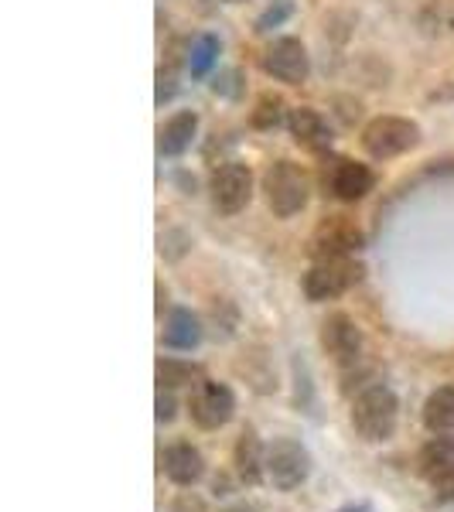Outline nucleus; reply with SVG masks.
<instances>
[{"label": "nucleus", "instance_id": "7", "mask_svg": "<svg viewBox=\"0 0 454 512\" xmlns=\"http://www.w3.org/2000/svg\"><path fill=\"white\" fill-rule=\"evenodd\" d=\"M362 250V233L349 216H328L308 239L311 260H335Z\"/></svg>", "mask_w": 454, "mask_h": 512}, {"label": "nucleus", "instance_id": "2", "mask_svg": "<svg viewBox=\"0 0 454 512\" xmlns=\"http://www.w3.org/2000/svg\"><path fill=\"white\" fill-rule=\"evenodd\" d=\"M263 192H267V205L277 219H291L308 205L311 185L294 161H274L263 175Z\"/></svg>", "mask_w": 454, "mask_h": 512}, {"label": "nucleus", "instance_id": "1", "mask_svg": "<svg viewBox=\"0 0 454 512\" xmlns=\"http://www.w3.org/2000/svg\"><path fill=\"white\" fill-rule=\"evenodd\" d=\"M396 417H400V400H396V393L383 383L366 386V390L356 396V403H352V427H356V434L369 444L390 441L396 431Z\"/></svg>", "mask_w": 454, "mask_h": 512}, {"label": "nucleus", "instance_id": "20", "mask_svg": "<svg viewBox=\"0 0 454 512\" xmlns=\"http://www.w3.org/2000/svg\"><path fill=\"white\" fill-rule=\"evenodd\" d=\"M219 59V38L216 35H198L192 52H188V72H192L195 79H202L205 72L216 65Z\"/></svg>", "mask_w": 454, "mask_h": 512}, {"label": "nucleus", "instance_id": "22", "mask_svg": "<svg viewBox=\"0 0 454 512\" xmlns=\"http://www.w3.org/2000/svg\"><path fill=\"white\" fill-rule=\"evenodd\" d=\"M287 14H291V4H287V0H280L277 7H270L267 14H260V21H257V31H260V35H263V31L277 28V24L287 18Z\"/></svg>", "mask_w": 454, "mask_h": 512}, {"label": "nucleus", "instance_id": "16", "mask_svg": "<svg viewBox=\"0 0 454 512\" xmlns=\"http://www.w3.org/2000/svg\"><path fill=\"white\" fill-rule=\"evenodd\" d=\"M198 134V113L192 110H181L175 113L168 123L161 127L158 134V151L168 154V158H178V154H185L188 147H192V140Z\"/></svg>", "mask_w": 454, "mask_h": 512}, {"label": "nucleus", "instance_id": "8", "mask_svg": "<svg viewBox=\"0 0 454 512\" xmlns=\"http://www.w3.org/2000/svg\"><path fill=\"white\" fill-rule=\"evenodd\" d=\"M253 198V171L239 161H226L212 175V205L222 216H236Z\"/></svg>", "mask_w": 454, "mask_h": 512}, {"label": "nucleus", "instance_id": "6", "mask_svg": "<svg viewBox=\"0 0 454 512\" xmlns=\"http://www.w3.org/2000/svg\"><path fill=\"white\" fill-rule=\"evenodd\" d=\"M188 414H192L195 427H202V431H219V427H226L236 414V396L226 383L202 379V383L195 386L192 400H188Z\"/></svg>", "mask_w": 454, "mask_h": 512}, {"label": "nucleus", "instance_id": "4", "mask_svg": "<svg viewBox=\"0 0 454 512\" xmlns=\"http://www.w3.org/2000/svg\"><path fill=\"white\" fill-rule=\"evenodd\" d=\"M362 280V267L352 256H335V260H315V267L304 274V294L308 301H335Z\"/></svg>", "mask_w": 454, "mask_h": 512}, {"label": "nucleus", "instance_id": "18", "mask_svg": "<svg viewBox=\"0 0 454 512\" xmlns=\"http://www.w3.org/2000/svg\"><path fill=\"white\" fill-rule=\"evenodd\" d=\"M424 427L431 434L454 431V386H441L424 400Z\"/></svg>", "mask_w": 454, "mask_h": 512}, {"label": "nucleus", "instance_id": "26", "mask_svg": "<svg viewBox=\"0 0 454 512\" xmlns=\"http://www.w3.org/2000/svg\"><path fill=\"white\" fill-rule=\"evenodd\" d=\"M171 512H205L202 499H195V495H181V499L171 506Z\"/></svg>", "mask_w": 454, "mask_h": 512}, {"label": "nucleus", "instance_id": "19", "mask_svg": "<svg viewBox=\"0 0 454 512\" xmlns=\"http://www.w3.org/2000/svg\"><path fill=\"white\" fill-rule=\"evenodd\" d=\"M202 369L195 362H181V359H161L158 362V383L161 390H178V386H198Z\"/></svg>", "mask_w": 454, "mask_h": 512}, {"label": "nucleus", "instance_id": "11", "mask_svg": "<svg viewBox=\"0 0 454 512\" xmlns=\"http://www.w3.org/2000/svg\"><path fill=\"white\" fill-rule=\"evenodd\" d=\"M376 178L373 171L366 168V164L359 161H335L332 175H328V188H332L335 198H342V202H359V198H366L369 192H373Z\"/></svg>", "mask_w": 454, "mask_h": 512}, {"label": "nucleus", "instance_id": "15", "mask_svg": "<svg viewBox=\"0 0 454 512\" xmlns=\"http://www.w3.org/2000/svg\"><path fill=\"white\" fill-rule=\"evenodd\" d=\"M448 472H454V437L437 434L417 454V475L431 485V482H437V478L448 475Z\"/></svg>", "mask_w": 454, "mask_h": 512}, {"label": "nucleus", "instance_id": "13", "mask_svg": "<svg viewBox=\"0 0 454 512\" xmlns=\"http://www.w3.org/2000/svg\"><path fill=\"white\" fill-rule=\"evenodd\" d=\"M161 465H164V475H168L175 485H181V489L195 485L198 478L205 475V458H202V451H198L195 444H188V441L171 444V448L164 451Z\"/></svg>", "mask_w": 454, "mask_h": 512}, {"label": "nucleus", "instance_id": "17", "mask_svg": "<svg viewBox=\"0 0 454 512\" xmlns=\"http://www.w3.org/2000/svg\"><path fill=\"white\" fill-rule=\"evenodd\" d=\"M198 342H202V321L185 308L171 311L168 325H164V345H168V349H178V352H192Z\"/></svg>", "mask_w": 454, "mask_h": 512}, {"label": "nucleus", "instance_id": "29", "mask_svg": "<svg viewBox=\"0 0 454 512\" xmlns=\"http://www.w3.org/2000/svg\"><path fill=\"white\" fill-rule=\"evenodd\" d=\"M233 4H236V0H233Z\"/></svg>", "mask_w": 454, "mask_h": 512}, {"label": "nucleus", "instance_id": "25", "mask_svg": "<svg viewBox=\"0 0 454 512\" xmlns=\"http://www.w3.org/2000/svg\"><path fill=\"white\" fill-rule=\"evenodd\" d=\"M158 420L161 424H171V420H175V400H171V393H164V390L158 396Z\"/></svg>", "mask_w": 454, "mask_h": 512}, {"label": "nucleus", "instance_id": "12", "mask_svg": "<svg viewBox=\"0 0 454 512\" xmlns=\"http://www.w3.org/2000/svg\"><path fill=\"white\" fill-rule=\"evenodd\" d=\"M233 465H236L239 482H246V485H260L263 478H267V448H263V441L253 427H246V431L236 437Z\"/></svg>", "mask_w": 454, "mask_h": 512}, {"label": "nucleus", "instance_id": "14", "mask_svg": "<svg viewBox=\"0 0 454 512\" xmlns=\"http://www.w3.org/2000/svg\"><path fill=\"white\" fill-rule=\"evenodd\" d=\"M287 127H291V137L297 144L308 147V151H325V147L332 144V127H328L325 117H321L318 110H311V106H297V110H291Z\"/></svg>", "mask_w": 454, "mask_h": 512}, {"label": "nucleus", "instance_id": "27", "mask_svg": "<svg viewBox=\"0 0 454 512\" xmlns=\"http://www.w3.org/2000/svg\"><path fill=\"white\" fill-rule=\"evenodd\" d=\"M222 512H253V509L246 506V502H239V506H229V509H222Z\"/></svg>", "mask_w": 454, "mask_h": 512}, {"label": "nucleus", "instance_id": "28", "mask_svg": "<svg viewBox=\"0 0 454 512\" xmlns=\"http://www.w3.org/2000/svg\"><path fill=\"white\" fill-rule=\"evenodd\" d=\"M335 512H369V506H342V509H335Z\"/></svg>", "mask_w": 454, "mask_h": 512}, {"label": "nucleus", "instance_id": "24", "mask_svg": "<svg viewBox=\"0 0 454 512\" xmlns=\"http://www.w3.org/2000/svg\"><path fill=\"white\" fill-rule=\"evenodd\" d=\"M431 489H434V502H454V472L431 482Z\"/></svg>", "mask_w": 454, "mask_h": 512}, {"label": "nucleus", "instance_id": "5", "mask_svg": "<svg viewBox=\"0 0 454 512\" xmlns=\"http://www.w3.org/2000/svg\"><path fill=\"white\" fill-rule=\"evenodd\" d=\"M311 475V454L304 444L280 437L267 448V482L280 492H294L308 482Z\"/></svg>", "mask_w": 454, "mask_h": 512}, {"label": "nucleus", "instance_id": "21", "mask_svg": "<svg viewBox=\"0 0 454 512\" xmlns=\"http://www.w3.org/2000/svg\"><path fill=\"white\" fill-rule=\"evenodd\" d=\"M284 99H280L277 93H263L257 99V106H253V113H250V123L257 130H274L280 120H284Z\"/></svg>", "mask_w": 454, "mask_h": 512}, {"label": "nucleus", "instance_id": "3", "mask_svg": "<svg viewBox=\"0 0 454 512\" xmlns=\"http://www.w3.org/2000/svg\"><path fill=\"white\" fill-rule=\"evenodd\" d=\"M417 144H420V127L407 117H376L362 127V147L376 161L407 154Z\"/></svg>", "mask_w": 454, "mask_h": 512}, {"label": "nucleus", "instance_id": "9", "mask_svg": "<svg viewBox=\"0 0 454 512\" xmlns=\"http://www.w3.org/2000/svg\"><path fill=\"white\" fill-rule=\"evenodd\" d=\"M263 72L274 76L277 82H287V86H301L311 76V55L304 48V41L297 38L270 41L267 52H263Z\"/></svg>", "mask_w": 454, "mask_h": 512}, {"label": "nucleus", "instance_id": "10", "mask_svg": "<svg viewBox=\"0 0 454 512\" xmlns=\"http://www.w3.org/2000/svg\"><path fill=\"white\" fill-rule=\"evenodd\" d=\"M321 345H325V352L332 355L338 366H352L362 352V332L349 315L335 311V315H328L325 325H321Z\"/></svg>", "mask_w": 454, "mask_h": 512}, {"label": "nucleus", "instance_id": "23", "mask_svg": "<svg viewBox=\"0 0 454 512\" xmlns=\"http://www.w3.org/2000/svg\"><path fill=\"white\" fill-rule=\"evenodd\" d=\"M178 93V76L171 69H158V106L168 103Z\"/></svg>", "mask_w": 454, "mask_h": 512}]
</instances>
